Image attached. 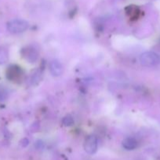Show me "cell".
<instances>
[{"instance_id": "cell-1", "label": "cell", "mask_w": 160, "mask_h": 160, "mask_svg": "<svg viewBox=\"0 0 160 160\" xmlns=\"http://www.w3.org/2000/svg\"><path fill=\"white\" fill-rule=\"evenodd\" d=\"M140 62L146 67H155L159 64L160 56L155 52H144L140 56Z\"/></svg>"}, {"instance_id": "cell-2", "label": "cell", "mask_w": 160, "mask_h": 160, "mask_svg": "<svg viewBox=\"0 0 160 160\" xmlns=\"http://www.w3.org/2000/svg\"><path fill=\"white\" fill-rule=\"evenodd\" d=\"M28 22L22 19H14L7 23V30L11 34H20L26 31L28 28Z\"/></svg>"}, {"instance_id": "cell-3", "label": "cell", "mask_w": 160, "mask_h": 160, "mask_svg": "<svg viewBox=\"0 0 160 160\" xmlns=\"http://www.w3.org/2000/svg\"><path fill=\"white\" fill-rule=\"evenodd\" d=\"M24 76V71L19 66H9L6 70V78L13 82H18L21 81Z\"/></svg>"}, {"instance_id": "cell-4", "label": "cell", "mask_w": 160, "mask_h": 160, "mask_svg": "<svg viewBox=\"0 0 160 160\" xmlns=\"http://www.w3.org/2000/svg\"><path fill=\"white\" fill-rule=\"evenodd\" d=\"M84 149L86 153L89 155H93L97 152L98 148V142L97 138L93 134L89 135L86 138L84 142Z\"/></svg>"}, {"instance_id": "cell-5", "label": "cell", "mask_w": 160, "mask_h": 160, "mask_svg": "<svg viewBox=\"0 0 160 160\" xmlns=\"http://www.w3.org/2000/svg\"><path fill=\"white\" fill-rule=\"evenodd\" d=\"M50 70L53 76L59 77L64 72V67L61 62L57 59H53L50 62Z\"/></svg>"}, {"instance_id": "cell-6", "label": "cell", "mask_w": 160, "mask_h": 160, "mask_svg": "<svg viewBox=\"0 0 160 160\" xmlns=\"http://www.w3.org/2000/svg\"><path fill=\"white\" fill-rule=\"evenodd\" d=\"M22 52H24L23 56L28 61V62H34L38 59V52L35 48L28 47L27 48H23Z\"/></svg>"}, {"instance_id": "cell-7", "label": "cell", "mask_w": 160, "mask_h": 160, "mask_svg": "<svg viewBox=\"0 0 160 160\" xmlns=\"http://www.w3.org/2000/svg\"><path fill=\"white\" fill-rule=\"evenodd\" d=\"M125 12H126L127 16L130 17V19H131V20H136L140 17L141 10H140L138 6H134V5H130V6H127L125 8Z\"/></svg>"}, {"instance_id": "cell-8", "label": "cell", "mask_w": 160, "mask_h": 160, "mask_svg": "<svg viewBox=\"0 0 160 160\" xmlns=\"http://www.w3.org/2000/svg\"><path fill=\"white\" fill-rule=\"evenodd\" d=\"M122 147L126 150H133L137 147V141L133 137H128L125 138L123 141H122Z\"/></svg>"}, {"instance_id": "cell-9", "label": "cell", "mask_w": 160, "mask_h": 160, "mask_svg": "<svg viewBox=\"0 0 160 160\" xmlns=\"http://www.w3.org/2000/svg\"><path fill=\"white\" fill-rule=\"evenodd\" d=\"M9 59V52L7 49L5 48L0 47V65L4 64Z\"/></svg>"}, {"instance_id": "cell-10", "label": "cell", "mask_w": 160, "mask_h": 160, "mask_svg": "<svg viewBox=\"0 0 160 160\" xmlns=\"http://www.w3.org/2000/svg\"><path fill=\"white\" fill-rule=\"evenodd\" d=\"M62 123L64 126L65 127H70L72 126L74 124V120L72 118V117L71 116H66L65 117H64L62 120Z\"/></svg>"}, {"instance_id": "cell-11", "label": "cell", "mask_w": 160, "mask_h": 160, "mask_svg": "<svg viewBox=\"0 0 160 160\" xmlns=\"http://www.w3.org/2000/svg\"><path fill=\"white\" fill-rule=\"evenodd\" d=\"M8 96L7 92L6 91V89L3 88V87L0 86V101H3V100L6 99Z\"/></svg>"}]
</instances>
